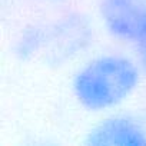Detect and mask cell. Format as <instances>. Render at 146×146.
Listing matches in <instances>:
<instances>
[{
    "label": "cell",
    "mask_w": 146,
    "mask_h": 146,
    "mask_svg": "<svg viewBox=\"0 0 146 146\" xmlns=\"http://www.w3.org/2000/svg\"><path fill=\"white\" fill-rule=\"evenodd\" d=\"M142 75L139 63L129 56L102 53L76 70L72 79V93L86 110H112L136 92Z\"/></svg>",
    "instance_id": "1"
},
{
    "label": "cell",
    "mask_w": 146,
    "mask_h": 146,
    "mask_svg": "<svg viewBox=\"0 0 146 146\" xmlns=\"http://www.w3.org/2000/svg\"><path fill=\"white\" fill-rule=\"evenodd\" d=\"M92 40V27L82 15H66L52 22L27 27L15 44V54L23 62L43 60L60 64L82 53Z\"/></svg>",
    "instance_id": "2"
},
{
    "label": "cell",
    "mask_w": 146,
    "mask_h": 146,
    "mask_svg": "<svg viewBox=\"0 0 146 146\" xmlns=\"http://www.w3.org/2000/svg\"><path fill=\"white\" fill-rule=\"evenodd\" d=\"M85 143L93 146H146V119L132 112L108 115L89 129Z\"/></svg>",
    "instance_id": "3"
},
{
    "label": "cell",
    "mask_w": 146,
    "mask_h": 146,
    "mask_svg": "<svg viewBox=\"0 0 146 146\" xmlns=\"http://www.w3.org/2000/svg\"><path fill=\"white\" fill-rule=\"evenodd\" d=\"M98 12L112 39L133 44L146 17V0H99Z\"/></svg>",
    "instance_id": "4"
},
{
    "label": "cell",
    "mask_w": 146,
    "mask_h": 146,
    "mask_svg": "<svg viewBox=\"0 0 146 146\" xmlns=\"http://www.w3.org/2000/svg\"><path fill=\"white\" fill-rule=\"evenodd\" d=\"M135 49H146V17L143 19L142 25H140V29H139V33H137V37L133 43Z\"/></svg>",
    "instance_id": "5"
},
{
    "label": "cell",
    "mask_w": 146,
    "mask_h": 146,
    "mask_svg": "<svg viewBox=\"0 0 146 146\" xmlns=\"http://www.w3.org/2000/svg\"><path fill=\"white\" fill-rule=\"evenodd\" d=\"M137 54V63L140 66V70L143 76H146V49H135Z\"/></svg>",
    "instance_id": "6"
},
{
    "label": "cell",
    "mask_w": 146,
    "mask_h": 146,
    "mask_svg": "<svg viewBox=\"0 0 146 146\" xmlns=\"http://www.w3.org/2000/svg\"><path fill=\"white\" fill-rule=\"evenodd\" d=\"M44 2H60V0H44Z\"/></svg>",
    "instance_id": "7"
}]
</instances>
